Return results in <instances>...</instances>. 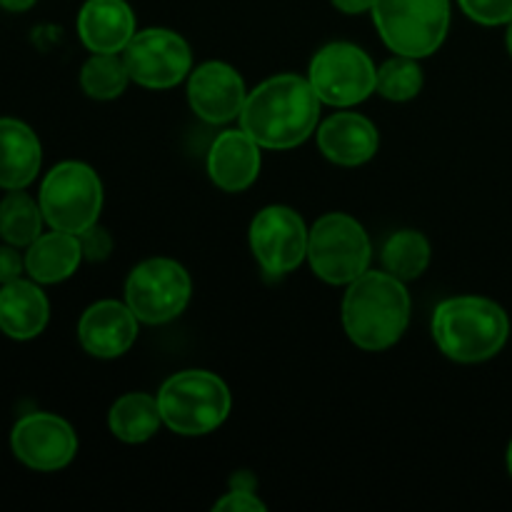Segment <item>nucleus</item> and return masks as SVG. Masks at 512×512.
I'll return each instance as SVG.
<instances>
[{"instance_id": "obj_10", "label": "nucleus", "mask_w": 512, "mask_h": 512, "mask_svg": "<svg viewBox=\"0 0 512 512\" xmlns=\"http://www.w3.org/2000/svg\"><path fill=\"white\" fill-rule=\"evenodd\" d=\"M130 80L150 90L178 85L193 68V53L183 35L168 28H145L123 50Z\"/></svg>"}, {"instance_id": "obj_13", "label": "nucleus", "mask_w": 512, "mask_h": 512, "mask_svg": "<svg viewBox=\"0 0 512 512\" xmlns=\"http://www.w3.org/2000/svg\"><path fill=\"white\" fill-rule=\"evenodd\" d=\"M188 100L198 118L220 125L240 118L248 90L233 65L210 60L190 73Z\"/></svg>"}, {"instance_id": "obj_28", "label": "nucleus", "mask_w": 512, "mask_h": 512, "mask_svg": "<svg viewBox=\"0 0 512 512\" xmlns=\"http://www.w3.org/2000/svg\"><path fill=\"white\" fill-rule=\"evenodd\" d=\"M78 238L80 245H83V258L88 260H105L110 255V250H113V238H110L108 230L100 228L98 223L90 225L88 230H83Z\"/></svg>"}, {"instance_id": "obj_3", "label": "nucleus", "mask_w": 512, "mask_h": 512, "mask_svg": "<svg viewBox=\"0 0 512 512\" xmlns=\"http://www.w3.org/2000/svg\"><path fill=\"white\" fill-rule=\"evenodd\" d=\"M508 313L478 295L448 298L433 313V340L455 363H483L505 348Z\"/></svg>"}, {"instance_id": "obj_6", "label": "nucleus", "mask_w": 512, "mask_h": 512, "mask_svg": "<svg viewBox=\"0 0 512 512\" xmlns=\"http://www.w3.org/2000/svg\"><path fill=\"white\" fill-rule=\"evenodd\" d=\"M38 203L50 228L80 235L98 223L103 210V183L90 165L65 160L45 175Z\"/></svg>"}, {"instance_id": "obj_5", "label": "nucleus", "mask_w": 512, "mask_h": 512, "mask_svg": "<svg viewBox=\"0 0 512 512\" xmlns=\"http://www.w3.org/2000/svg\"><path fill=\"white\" fill-rule=\"evenodd\" d=\"M380 38L395 55L428 58L450 28V0H373Z\"/></svg>"}, {"instance_id": "obj_29", "label": "nucleus", "mask_w": 512, "mask_h": 512, "mask_svg": "<svg viewBox=\"0 0 512 512\" xmlns=\"http://www.w3.org/2000/svg\"><path fill=\"white\" fill-rule=\"evenodd\" d=\"M25 270V258L18 253L15 245H0V285L13 283L23 275Z\"/></svg>"}, {"instance_id": "obj_8", "label": "nucleus", "mask_w": 512, "mask_h": 512, "mask_svg": "<svg viewBox=\"0 0 512 512\" xmlns=\"http://www.w3.org/2000/svg\"><path fill=\"white\" fill-rule=\"evenodd\" d=\"M193 283L188 270L170 258H150L135 265L125 280V303L140 323L163 325L178 318L190 303Z\"/></svg>"}, {"instance_id": "obj_24", "label": "nucleus", "mask_w": 512, "mask_h": 512, "mask_svg": "<svg viewBox=\"0 0 512 512\" xmlns=\"http://www.w3.org/2000/svg\"><path fill=\"white\" fill-rule=\"evenodd\" d=\"M130 83V73L125 68L123 55L118 53H93V58L85 60L80 70V88L88 98L113 100L125 93Z\"/></svg>"}, {"instance_id": "obj_7", "label": "nucleus", "mask_w": 512, "mask_h": 512, "mask_svg": "<svg viewBox=\"0 0 512 512\" xmlns=\"http://www.w3.org/2000/svg\"><path fill=\"white\" fill-rule=\"evenodd\" d=\"M373 245L355 218L328 213L310 228L308 260L313 273L330 285H350L368 270Z\"/></svg>"}, {"instance_id": "obj_18", "label": "nucleus", "mask_w": 512, "mask_h": 512, "mask_svg": "<svg viewBox=\"0 0 512 512\" xmlns=\"http://www.w3.org/2000/svg\"><path fill=\"white\" fill-rule=\"evenodd\" d=\"M50 303L35 280L0 285V330L13 340H33L45 330Z\"/></svg>"}, {"instance_id": "obj_26", "label": "nucleus", "mask_w": 512, "mask_h": 512, "mask_svg": "<svg viewBox=\"0 0 512 512\" xmlns=\"http://www.w3.org/2000/svg\"><path fill=\"white\" fill-rule=\"evenodd\" d=\"M463 13L480 25H503L512 18V0H458Z\"/></svg>"}, {"instance_id": "obj_12", "label": "nucleus", "mask_w": 512, "mask_h": 512, "mask_svg": "<svg viewBox=\"0 0 512 512\" xmlns=\"http://www.w3.org/2000/svg\"><path fill=\"white\" fill-rule=\"evenodd\" d=\"M15 458L38 473H55L73 463L78 438L68 420L53 413H30L15 423L10 433Z\"/></svg>"}, {"instance_id": "obj_27", "label": "nucleus", "mask_w": 512, "mask_h": 512, "mask_svg": "<svg viewBox=\"0 0 512 512\" xmlns=\"http://www.w3.org/2000/svg\"><path fill=\"white\" fill-rule=\"evenodd\" d=\"M265 512V503L255 495V490L230 488L223 498L215 503V512Z\"/></svg>"}, {"instance_id": "obj_30", "label": "nucleus", "mask_w": 512, "mask_h": 512, "mask_svg": "<svg viewBox=\"0 0 512 512\" xmlns=\"http://www.w3.org/2000/svg\"><path fill=\"white\" fill-rule=\"evenodd\" d=\"M340 13L345 15H360V13H368L373 10V0H330Z\"/></svg>"}, {"instance_id": "obj_1", "label": "nucleus", "mask_w": 512, "mask_h": 512, "mask_svg": "<svg viewBox=\"0 0 512 512\" xmlns=\"http://www.w3.org/2000/svg\"><path fill=\"white\" fill-rule=\"evenodd\" d=\"M320 120V98L300 75H273L260 83L240 113V128L268 150H288L305 143Z\"/></svg>"}, {"instance_id": "obj_33", "label": "nucleus", "mask_w": 512, "mask_h": 512, "mask_svg": "<svg viewBox=\"0 0 512 512\" xmlns=\"http://www.w3.org/2000/svg\"><path fill=\"white\" fill-rule=\"evenodd\" d=\"M508 470H510V475H512V440H510V448H508Z\"/></svg>"}, {"instance_id": "obj_25", "label": "nucleus", "mask_w": 512, "mask_h": 512, "mask_svg": "<svg viewBox=\"0 0 512 512\" xmlns=\"http://www.w3.org/2000/svg\"><path fill=\"white\" fill-rule=\"evenodd\" d=\"M375 90L393 103L413 100L423 90V68L418 65V58L395 55V58L385 60L378 68Z\"/></svg>"}, {"instance_id": "obj_2", "label": "nucleus", "mask_w": 512, "mask_h": 512, "mask_svg": "<svg viewBox=\"0 0 512 512\" xmlns=\"http://www.w3.org/2000/svg\"><path fill=\"white\" fill-rule=\"evenodd\" d=\"M410 323V295L388 270H365L343 298V328L358 348L380 353L403 338Z\"/></svg>"}, {"instance_id": "obj_15", "label": "nucleus", "mask_w": 512, "mask_h": 512, "mask_svg": "<svg viewBox=\"0 0 512 512\" xmlns=\"http://www.w3.org/2000/svg\"><path fill=\"white\" fill-rule=\"evenodd\" d=\"M260 173V145L240 130H225L208 153V175L225 193H243Z\"/></svg>"}, {"instance_id": "obj_32", "label": "nucleus", "mask_w": 512, "mask_h": 512, "mask_svg": "<svg viewBox=\"0 0 512 512\" xmlns=\"http://www.w3.org/2000/svg\"><path fill=\"white\" fill-rule=\"evenodd\" d=\"M505 43H508V53L512 55V18L508 23V35H505Z\"/></svg>"}, {"instance_id": "obj_4", "label": "nucleus", "mask_w": 512, "mask_h": 512, "mask_svg": "<svg viewBox=\"0 0 512 512\" xmlns=\"http://www.w3.org/2000/svg\"><path fill=\"white\" fill-rule=\"evenodd\" d=\"M230 390L208 370H183L163 383L158 393L163 425L185 438L218 430L230 413Z\"/></svg>"}, {"instance_id": "obj_23", "label": "nucleus", "mask_w": 512, "mask_h": 512, "mask_svg": "<svg viewBox=\"0 0 512 512\" xmlns=\"http://www.w3.org/2000/svg\"><path fill=\"white\" fill-rule=\"evenodd\" d=\"M383 265L390 275L405 280H415L428 270L430 243L418 230H398L383 245Z\"/></svg>"}, {"instance_id": "obj_31", "label": "nucleus", "mask_w": 512, "mask_h": 512, "mask_svg": "<svg viewBox=\"0 0 512 512\" xmlns=\"http://www.w3.org/2000/svg\"><path fill=\"white\" fill-rule=\"evenodd\" d=\"M35 5V0H0V8L10 10V13H23Z\"/></svg>"}, {"instance_id": "obj_11", "label": "nucleus", "mask_w": 512, "mask_h": 512, "mask_svg": "<svg viewBox=\"0 0 512 512\" xmlns=\"http://www.w3.org/2000/svg\"><path fill=\"white\" fill-rule=\"evenodd\" d=\"M310 230L288 205H268L250 223V248L268 275H285L308 258Z\"/></svg>"}, {"instance_id": "obj_19", "label": "nucleus", "mask_w": 512, "mask_h": 512, "mask_svg": "<svg viewBox=\"0 0 512 512\" xmlns=\"http://www.w3.org/2000/svg\"><path fill=\"white\" fill-rule=\"evenodd\" d=\"M43 148L30 125L15 118H0V188L23 190L40 173Z\"/></svg>"}, {"instance_id": "obj_9", "label": "nucleus", "mask_w": 512, "mask_h": 512, "mask_svg": "<svg viewBox=\"0 0 512 512\" xmlns=\"http://www.w3.org/2000/svg\"><path fill=\"white\" fill-rule=\"evenodd\" d=\"M308 80L318 93L320 103L350 108L375 93L378 70L368 53L360 50L358 45L328 43L310 60Z\"/></svg>"}, {"instance_id": "obj_16", "label": "nucleus", "mask_w": 512, "mask_h": 512, "mask_svg": "<svg viewBox=\"0 0 512 512\" xmlns=\"http://www.w3.org/2000/svg\"><path fill=\"white\" fill-rule=\"evenodd\" d=\"M378 145V128L358 113H335L318 128L320 153L343 168H355L373 160Z\"/></svg>"}, {"instance_id": "obj_22", "label": "nucleus", "mask_w": 512, "mask_h": 512, "mask_svg": "<svg viewBox=\"0 0 512 512\" xmlns=\"http://www.w3.org/2000/svg\"><path fill=\"white\" fill-rule=\"evenodd\" d=\"M43 210L23 190H8L0 200V238L15 248H28L43 230Z\"/></svg>"}, {"instance_id": "obj_14", "label": "nucleus", "mask_w": 512, "mask_h": 512, "mask_svg": "<svg viewBox=\"0 0 512 512\" xmlns=\"http://www.w3.org/2000/svg\"><path fill=\"white\" fill-rule=\"evenodd\" d=\"M138 338V318L128 303L100 300L83 313L78 323V340L93 358L113 360L128 353Z\"/></svg>"}, {"instance_id": "obj_21", "label": "nucleus", "mask_w": 512, "mask_h": 512, "mask_svg": "<svg viewBox=\"0 0 512 512\" xmlns=\"http://www.w3.org/2000/svg\"><path fill=\"white\" fill-rule=\"evenodd\" d=\"M110 433L130 445L145 443L163 425L158 398L148 393H128L113 403L108 413Z\"/></svg>"}, {"instance_id": "obj_17", "label": "nucleus", "mask_w": 512, "mask_h": 512, "mask_svg": "<svg viewBox=\"0 0 512 512\" xmlns=\"http://www.w3.org/2000/svg\"><path fill=\"white\" fill-rule=\"evenodd\" d=\"M78 35L90 53H123L135 35V15L125 0H85Z\"/></svg>"}, {"instance_id": "obj_20", "label": "nucleus", "mask_w": 512, "mask_h": 512, "mask_svg": "<svg viewBox=\"0 0 512 512\" xmlns=\"http://www.w3.org/2000/svg\"><path fill=\"white\" fill-rule=\"evenodd\" d=\"M80 260H83V245H80L78 235L53 230L28 245L25 273L40 285L63 283L78 270Z\"/></svg>"}]
</instances>
